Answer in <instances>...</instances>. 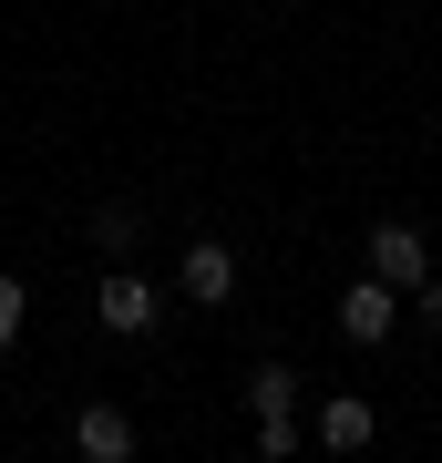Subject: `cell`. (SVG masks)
<instances>
[{"label": "cell", "instance_id": "cell-9", "mask_svg": "<svg viewBox=\"0 0 442 463\" xmlns=\"http://www.w3.org/2000/svg\"><path fill=\"white\" fill-rule=\"evenodd\" d=\"M298 453V412H258V463H288Z\"/></svg>", "mask_w": 442, "mask_h": 463}, {"label": "cell", "instance_id": "cell-3", "mask_svg": "<svg viewBox=\"0 0 442 463\" xmlns=\"http://www.w3.org/2000/svg\"><path fill=\"white\" fill-rule=\"evenodd\" d=\"M175 288L196 298V309H227V298H237V248H227V237H196V248L175 258Z\"/></svg>", "mask_w": 442, "mask_h": 463}, {"label": "cell", "instance_id": "cell-8", "mask_svg": "<svg viewBox=\"0 0 442 463\" xmlns=\"http://www.w3.org/2000/svg\"><path fill=\"white\" fill-rule=\"evenodd\" d=\"M21 319H32V288H21L11 268H0V361H11V350H21Z\"/></svg>", "mask_w": 442, "mask_h": 463}, {"label": "cell", "instance_id": "cell-5", "mask_svg": "<svg viewBox=\"0 0 442 463\" xmlns=\"http://www.w3.org/2000/svg\"><path fill=\"white\" fill-rule=\"evenodd\" d=\"M93 319H103L114 340H145V330H155V279H134V268H114V279L93 288Z\"/></svg>", "mask_w": 442, "mask_h": 463}, {"label": "cell", "instance_id": "cell-7", "mask_svg": "<svg viewBox=\"0 0 442 463\" xmlns=\"http://www.w3.org/2000/svg\"><path fill=\"white\" fill-rule=\"evenodd\" d=\"M247 412H298V371L288 361H258V371H247Z\"/></svg>", "mask_w": 442, "mask_h": 463}, {"label": "cell", "instance_id": "cell-4", "mask_svg": "<svg viewBox=\"0 0 442 463\" xmlns=\"http://www.w3.org/2000/svg\"><path fill=\"white\" fill-rule=\"evenodd\" d=\"M309 443H319V453H371V443H381V412H371L361 392H329L319 412H309Z\"/></svg>", "mask_w": 442, "mask_h": 463}, {"label": "cell", "instance_id": "cell-1", "mask_svg": "<svg viewBox=\"0 0 442 463\" xmlns=\"http://www.w3.org/2000/svg\"><path fill=\"white\" fill-rule=\"evenodd\" d=\"M371 279L381 288H432V237L422 227H411V216H381V227H371Z\"/></svg>", "mask_w": 442, "mask_h": 463}, {"label": "cell", "instance_id": "cell-11", "mask_svg": "<svg viewBox=\"0 0 442 463\" xmlns=\"http://www.w3.org/2000/svg\"><path fill=\"white\" fill-rule=\"evenodd\" d=\"M411 319H422V330L442 340V279H432V288H411Z\"/></svg>", "mask_w": 442, "mask_h": 463}, {"label": "cell", "instance_id": "cell-2", "mask_svg": "<svg viewBox=\"0 0 442 463\" xmlns=\"http://www.w3.org/2000/svg\"><path fill=\"white\" fill-rule=\"evenodd\" d=\"M391 330H401V288H381L371 268H361V279L340 288V340H350V350H381Z\"/></svg>", "mask_w": 442, "mask_h": 463}, {"label": "cell", "instance_id": "cell-10", "mask_svg": "<svg viewBox=\"0 0 442 463\" xmlns=\"http://www.w3.org/2000/svg\"><path fill=\"white\" fill-rule=\"evenodd\" d=\"M93 248H114V258L134 248V206H93Z\"/></svg>", "mask_w": 442, "mask_h": 463}, {"label": "cell", "instance_id": "cell-6", "mask_svg": "<svg viewBox=\"0 0 442 463\" xmlns=\"http://www.w3.org/2000/svg\"><path fill=\"white\" fill-rule=\"evenodd\" d=\"M72 453L82 463H134V412L124 402H82L72 412Z\"/></svg>", "mask_w": 442, "mask_h": 463}]
</instances>
